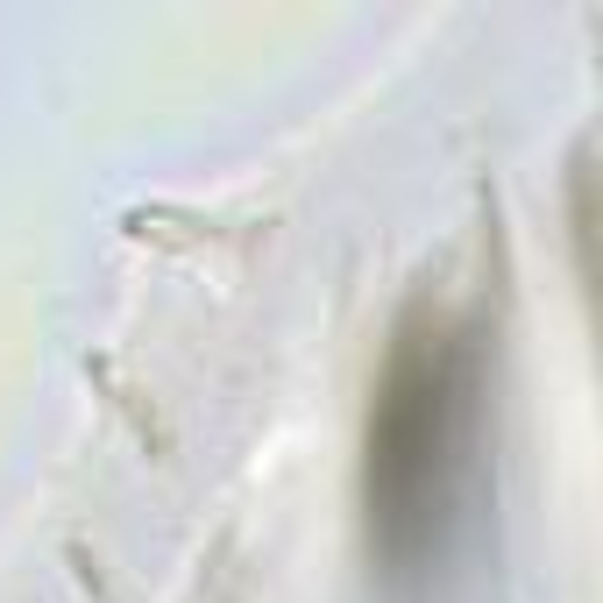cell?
Here are the masks:
<instances>
[{
    "mask_svg": "<svg viewBox=\"0 0 603 603\" xmlns=\"http://www.w3.org/2000/svg\"><path fill=\"white\" fill-rule=\"evenodd\" d=\"M462 447H469V362L447 348V334H426L391 362L384 405L369 426V518L391 561L426 568L440 554Z\"/></svg>",
    "mask_w": 603,
    "mask_h": 603,
    "instance_id": "6da1fadb",
    "label": "cell"
}]
</instances>
